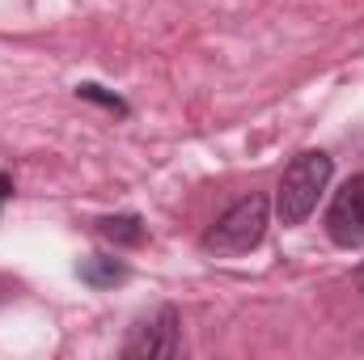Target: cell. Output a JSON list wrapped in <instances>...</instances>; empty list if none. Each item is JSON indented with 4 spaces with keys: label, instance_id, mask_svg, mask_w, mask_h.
<instances>
[{
    "label": "cell",
    "instance_id": "obj_1",
    "mask_svg": "<svg viewBox=\"0 0 364 360\" xmlns=\"http://www.w3.org/2000/svg\"><path fill=\"white\" fill-rule=\"evenodd\" d=\"M331 174H335V162L322 153V149H309V153H296L284 174H279V186H275V216L279 225H305L309 212L318 208L322 191L331 186Z\"/></svg>",
    "mask_w": 364,
    "mask_h": 360
},
{
    "label": "cell",
    "instance_id": "obj_2",
    "mask_svg": "<svg viewBox=\"0 0 364 360\" xmlns=\"http://www.w3.org/2000/svg\"><path fill=\"white\" fill-rule=\"evenodd\" d=\"M267 225H272V199L263 191H250L246 199H237L229 212L216 216V225L203 233V250L216 255V259L250 255L267 238Z\"/></svg>",
    "mask_w": 364,
    "mask_h": 360
},
{
    "label": "cell",
    "instance_id": "obj_3",
    "mask_svg": "<svg viewBox=\"0 0 364 360\" xmlns=\"http://www.w3.org/2000/svg\"><path fill=\"white\" fill-rule=\"evenodd\" d=\"M127 360H153V356H178L182 352V318L174 305H157L153 314L136 318L123 348Z\"/></svg>",
    "mask_w": 364,
    "mask_h": 360
},
{
    "label": "cell",
    "instance_id": "obj_4",
    "mask_svg": "<svg viewBox=\"0 0 364 360\" xmlns=\"http://www.w3.org/2000/svg\"><path fill=\"white\" fill-rule=\"evenodd\" d=\"M326 233L343 250L364 246V174H352L335 191V199L326 208Z\"/></svg>",
    "mask_w": 364,
    "mask_h": 360
},
{
    "label": "cell",
    "instance_id": "obj_5",
    "mask_svg": "<svg viewBox=\"0 0 364 360\" xmlns=\"http://www.w3.org/2000/svg\"><path fill=\"white\" fill-rule=\"evenodd\" d=\"M77 275H81V284H90V288H114V284L127 280V263L114 259V255H85V259L77 263Z\"/></svg>",
    "mask_w": 364,
    "mask_h": 360
},
{
    "label": "cell",
    "instance_id": "obj_6",
    "mask_svg": "<svg viewBox=\"0 0 364 360\" xmlns=\"http://www.w3.org/2000/svg\"><path fill=\"white\" fill-rule=\"evenodd\" d=\"M97 233H102L106 242H114V246H140L149 229H144V216L119 212V216H102V221H97Z\"/></svg>",
    "mask_w": 364,
    "mask_h": 360
},
{
    "label": "cell",
    "instance_id": "obj_7",
    "mask_svg": "<svg viewBox=\"0 0 364 360\" xmlns=\"http://www.w3.org/2000/svg\"><path fill=\"white\" fill-rule=\"evenodd\" d=\"M77 97L97 102V106H106V110H114V115H127V110H132V106H127L119 93H106L102 85H93V81H81V85H77Z\"/></svg>",
    "mask_w": 364,
    "mask_h": 360
},
{
    "label": "cell",
    "instance_id": "obj_8",
    "mask_svg": "<svg viewBox=\"0 0 364 360\" xmlns=\"http://www.w3.org/2000/svg\"><path fill=\"white\" fill-rule=\"evenodd\" d=\"M9 195H13V179H9V174H0V203H4Z\"/></svg>",
    "mask_w": 364,
    "mask_h": 360
},
{
    "label": "cell",
    "instance_id": "obj_9",
    "mask_svg": "<svg viewBox=\"0 0 364 360\" xmlns=\"http://www.w3.org/2000/svg\"><path fill=\"white\" fill-rule=\"evenodd\" d=\"M356 288H360V292H364V263H360V268H356Z\"/></svg>",
    "mask_w": 364,
    "mask_h": 360
}]
</instances>
